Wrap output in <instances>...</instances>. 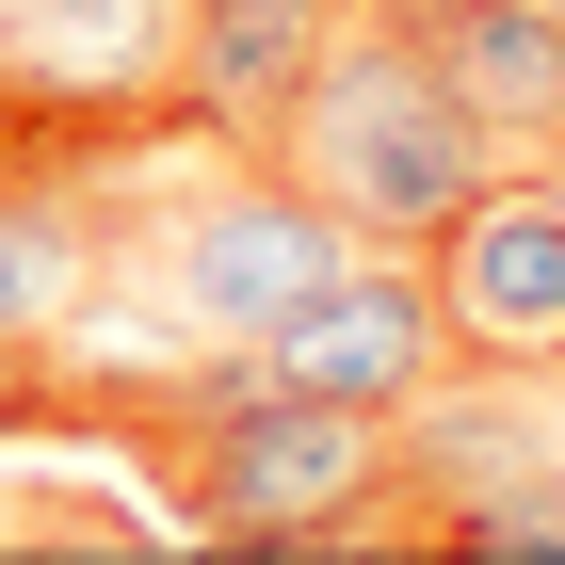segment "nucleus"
Masks as SVG:
<instances>
[{
	"mask_svg": "<svg viewBox=\"0 0 565 565\" xmlns=\"http://www.w3.org/2000/svg\"><path fill=\"white\" fill-rule=\"evenodd\" d=\"M259 162H291L323 211L355 226V243H388V259H420L436 226L469 211L484 178H501V130H484L469 97L436 82L420 17H355L323 65H307V97L259 130Z\"/></svg>",
	"mask_w": 565,
	"mask_h": 565,
	"instance_id": "f257e3e1",
	"label": "nucleus"
},
{
	"mask_svg": "<svg viewBox=\"0 0 565 565\" xmlns=\"http://www.w3.org/2000/svg\"><path fill=\"white\" fill-rule=\"evenodd\" d=\"M178 518L211 550H355L388 518V420L291 404L259 372H211L178 420Z\"/></svg>",
	"mask_w": 565,
	"mask_h": 565,
	"instance_id": "f03ea898",
	"label": "nucleus"
},
{
	"mask_svg": "<svg viewBox=\"0 0 565 565\" xmlns=\"http://www.w3.org/2000/svg\"><path fill=\"white\" fill-rule=\"evenodd\" d=\"M340 259H355V226L323 211L291 162H259V146H243L211 194H178V211L146 226V307L243 355V340H275V323H291Z\"/></svg>",
	"mask_w": 565,
	"mask_h": 565,
	"instance_id": "7ed1b4c3",
	"label": "nucleus"
},
{
	"mask_svg": "<svg viewBox=\"0 0 565 565\" xmlns=\"http://www.w3.org/2000/svg\"><path fill=\"white\" fill-rule=\"evenodd\" d=\"M420 275L452 307V355L469 372H565V146L550 162H501L420 243Z\"/></svg>",
	"mask_w": 565,
	"mask_h": 565,
	"instance_id": "20e7f679",
	"label": "nucleus"
},
{
	"mask_svg": "<svg viewBox=\"0 0 565 565\" xmlns=\"http://www.w3.org/2000/svg\"><path fill=\"white\" fill-rule=\"evenodd\" d=\"M243 372L291 388V404H340V420H404V404L452 372V307H436L420 259H372V243H355L275 340H243Z\"/></svg>",
	"mask_w": 565,
	"mask_h": 565,
	"instance_id": "39448f33",
	"label": "nucleus"
},
{
	"mask_svg": "<svg viewBox=\"0 0 565 565\" xmlns=\"http://www.w3.org/2000/svg\"><path fill=\"white\" fill-rule=\"evenodd\" d=\"M355 17H372V0H178V33H162V97H178V130L259 146L275 114L307 97V65H323Z\"/></svg>",
	"mask_w": 565,
	"mask_h": 565,
	"instance_id": "423d86ee",
	"label": "nucleus"
},
{
	"mask_svg": "<svg viewBox=\"0 0 565 565\" xmlns=\"http://www.w3.org/2000/svg\"><path fill=\"white\" fill-rule=\"evenodd\" d=\"M420 49H436V82L501 130V162H550L565 146V0H420Z\"/></svg>",
	"mask_w": 565,
	"mask_h": 565,
	"instance_id": "0eeeda50",
	"label": "nucleus"
},
{
	"mask_svg": "<svg viewBox=\"0 0 565 565\" xmlns=\"http://www.w3.org/2000/svg\"><path fill=\"white\" fill-rule=\"evenodd\" d=\"M82 307H97V211L65 178L0 162V340H65Z\"/></svg>",
	"mask_w": 565,
	"mask_h": 565,
	"instance_id": "6e6552de",
	"label": "nucleus"
},
{
	"mask_svg": "<svg viewBox=\"0 0 565 565\" xmlns=\"http://www.w3.org/2000/svg\"><path fill=\"white\" fill-rule=\"evenodd\" d=\"M420 550L436 565H565V452L518 469V484H484V501H436Z\"/></svg>",
	"mask_w": 565,
	"mask_h": 565,
	"instance_id": "1a4fd4ad",
	"label": "nucleus"
},
{
	"mask_svg": "<svg viewBox=\"0 0 565 565\" xmlns=\"http://www.w3.org/2000/svg\"><path fill=\"white\" fill-rule=\"evenodd\" d=\"M65 420V372H49V340H0V436H49Z\"/></svg>",
	"mask_w": 565,
	"mask_h": 565,
	"instance_id": "9d476101",
	"label": "nucleus"
},
{
	"mask_svg": "<svg viewBox=\"0 0 565 565\" xmlns=\"http://www.w3.org/2000/svg\"><path fill=\"white\" fill-rule=\"evenodd\" d=\"M17 146H33V97H17V65H0V162H17Z\"/></svg>",
	"mask_w": 565,
	"mask_h": 565,
	"instance_id": "9b49d317",
	"label": "nucleus"
},
{
	"mask_svg": "<svg viewBox=\"0 0 565 565\" xmlns=\"http://www.w3.org/2000/svg\"><path fill=\"white\" fill-rule=\"evenodd\" d=\"M17 17H49V0H0V33H17Z\"/></svg>",
	"mask_w": 565,
	"mask_h": 565,
	"instance_id": "f8f14e48",
	"label": "nucleus"
}]
</instances>
